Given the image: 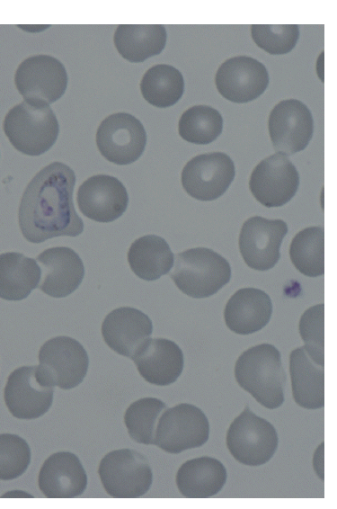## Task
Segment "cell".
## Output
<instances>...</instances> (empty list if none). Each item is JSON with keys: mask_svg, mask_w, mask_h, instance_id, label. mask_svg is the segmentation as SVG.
Wrapping results in <instances>:
<instances>
[{"mask_svg": "<svg viewBox=\"0 0 337 509\" xmlns=\"http://www.w3.org/2000/svg\"><path fill=\"white\" fill-rule=\"evenodd\" d=\"M75 172L53 162L39 171L26 186L19 206L18 221L24 238L41 243L49 238L76 237L84 222L73 203Z\"/></svg>", "mask_w": 337, "mask_h": 509, "instance_id": "obj_1", "label": "cell"}, {"mask_svg": "<svg viewBox=\"0 0 337 509\" xmlns=\"http://www.w3.org/2000/svg\"><path fill=\"white\" fill-rule=\"evenodd\" d=\"M235 377L238 385L268 409L284 402L286 372L279 351L270 344L248 348L236 360Z\"/></svg>", "mask_w": 337, "mask_h": 509, "instance_id": "obj_2", "label": "cell"}, {"mask_svg": "<svg viewBox=\"0 0 337 509\" xmlns=\"http://www.w3.org/2000/svg\"><path fill=\"white\" fill-rule=\"evenodd\" d=\"M4 132L12 146L27 156L46 153L57 141L59 126L48 103L23 100L6 113Z\"/></svg>", "mask_w": 337, "mask_h": 509, "instance_id": "obj_3", "label": "cell"}, {"mask_svg": "<svg viewBox=\"0 0 337 509\" xmlns=\"http://www.w3.org/2000/svg\"><path fill=\"white\" fill-rule=\"evenodd\" d=\"M170 277L182 293L204 299L216 294L229 282L231 266L214 250L195 247L176 254Z\"/></svg>", "mask_w": 337, "mask_h": 509, "instance_id": "obj_4", "label": "cell"}, {"mask_svg": "<svg viewBox=\"0 0 337 509\" xmlns=\"http://www.w3.org/2000/svg\"><path fill=\"white\" fill-rule=\"evenodd\" d=\"M98 474L105 492L114 498L141 497L153 482L148 460L131 449L107 453L100 461Z\"/></svg>", "mask_w": 337, "mask_h": 509, "instance_id": "obj_5", "label": "cell"}, {"mask_svg": "<svg viewBox=\"0 0 337 509\" xmlns=\"http://www.w3.org/2000/svg\"><path fill=\"white\" fill-rule=\"evenodd\" d=\"M226 442L235 460L247 466H260L273 457L279 438L275 427L246 406L229 425Z\"/></svg>", "mask_w": 337, "mask_h": 509, "instance_id": "obj_6", "label": "cell"}, {"mask_svg": "<svg viewBox=\"0 0 337 509\" xmlns=\"http://www.w3.org/2000/svg\"><path fill=\"white\" fill-rule=\"evenodd\" d=\"M209 437V423L198 406L182 403L167 408L160 415L154 445L167 453L178 454L205 444Z\"/></svg>", "mask_w": 337, "mask_h": 509, "instance_id": "obj_7", "label": "cell"}, {"mask_svg": "<svg viewBox=\"0 0 337 509\" xmlns=\"http://www.w3.org/2000/svg\"><path fill=\"white\" fill-rule=\"evenodd\" d=\"M38 371L53 387L71 389L82 383L89 367L84 346L69 336L46 341L39 351Z\"/></svg>", "mask_w": 337, "mask_h": 509, "instance_id": "obj_8", "label": "cell"}, {"mask_svg": "<svg viewBox=\"0 0 337 509\" xmlns=\"http://www.w3.org/2000/svg\"><path fill=\"white\" fill-rule=\"evenodd\" d=\"M146 132L141 121L127 112L106 117L96 132L98 150L108 161L129 165L137 161L145 150Z\"/></svg>", "mask_w": 337, "mask_h": 509, "instance_id": "obj_9", "label": "cell"}, {"mask_svg": "<svg viewBox=\"0 0 337 509\" xmlns=\"http://www.w3.org/2000/svg\"><path fill=\"white\" fill-rule=\"evenodd\" d=\"M54 387L39 373L38 366H22L8 376L4 398L11 415L32 420L45 415L53 403Z\"/></svg>", "mask_w": 337, "mask_h": 509, "instance_id": "obj_10", "label": "cell"}, {"mask_svg": "<svg viewBox=\"0 0 337 509\" xmlns=\"http://www.w3.org/2000/svg\"><path fill=\"white\" fill-rule=\"evenodd\" d=\"M67 74L64 65L49 55L24 59L17 67L14 84L24 100L52 103L66 92Z\"/></svg>", "mask_w": 337, "mask_h": 509, "instance_id": "obj_11", "label": "cell"}, {"mask_svg": "<svg viewBox=\"0 0 337 509\" xmlns=\"http://www.w3.org/2000/svg\"><path fill=\"white\" fill-rule=\"evenodd\" d=\"M235 174V164L223 152H211L192 157L182 171V184L192 198L209 201L222 196Z\"/></svg>", "mask_w": 337, "mask_h": 509, "instance_id": "obj_12", "label": "cell"}, {"mask_svg": "<svg viewBox=\"0 0 337 509\" xmlns=\"http://www.w3.org/2000/svg\"><path fill=\"white\" fill-rule=\"evenodd\" d=\"M287 233L288 225L281 219L249 218L243 224L238 239L244 263L257 271L273 268L280 258L279 249Z\"/></svg>", "mask_w": 337, "mask_h": 509, "instance_id": "obj_13", "label": "cell"}, {"mask_svg": "<svg viewBox=\"0 0 337 509\" xmlns=\"http://www.w3.org/2000/svg\"><path fill=\"white\" fill-rule=\"evenodd\" d=\"M268 129L274 150L290 156L304 150L309 144L314 132V120L304 103L288 99L273 107Z\"/></svg>", "mask_w": 337, "mask_h": 509, "instance_id": "obj_14", "label": "cell"}, {"mask_svg": "<svg viewBox=\"0 0 337 509\" xmlns=\"http://www.w3.org/2000/svg\"><path fill=\"white\" fill-rule=\"evenodd\" d=\"M299 186V174L293 163L282 154L262 159L253 170L249 188L261 204L267 208L288 203Z\"/></svg>", "mask_w": 337, "mask_h": 509, "instance_id": "obj_15", "label": "cell"}, {"mask_svg": "<svg viewBox=\"0 0 337 509\" xmlns=\"http://www.w3.org/2000/svg\"><path fill=\"white\" fill-rule=\"evenodd\" d=\"M215 83L225 99L245 103L264 93L269 85V74L259 60L248 56H237L220 65Z\"/></svg>", "mask_w": 337, "mask_h": 509, "instance_id": "obj_16", "label": "cell"}, {"mask_svg": "<svg viewBox=\"0 0 337 509\" xmlns=\"http://www.w3.org/2000/svg\"><path fill=\"white\" fill-rule=\"evenodd\" d=\"M80 211L97 222H111L127 210L129 195L124 184L116 177L96 174L85 180L77 191Z\"/></svg>", "mask_w": 337, "mask_h": 509, "instance_id": "obj_17", "label": "cell"}, {"mask_svg": "<svg viewBox=\"0 0 337 509\" xmlns=\"http://www.w3.org/2000/svg\"><path fill=\"white\" fill-rule=\"evenodd\" d=\"M152 332L153 324L149 317L131 307L113 309L102 324L105 344L118 354L129 359L150 338Z\"/></svg>", "mask_w": 337, "mask_h": 509, "instance_id": "obj_18", "label": "cell"}, {"mask_svg": "<svg viewBox=\"0 0 337 509\" xmlns=\"http://www.w3.org/2000/svg\"><path fill=\"white\" fill-rule=\"evenodd\" d=\"M131 360L140 376L156 386H168L175 382L184 365L182 349L166 338L147 339Z\"/></svg>", "mask_w": 337, "mask_h": 509, "instance_id": "obj_19", "label": "cell"}, {"mask_svg": "<svg viewBox=\"0 0 337 509\" xmlns=\"http://www.w3.org/2000/svg\"><path fill=\"white\" fill-rule=\"evenodd\" d=\"M37 261L42 268V280L38 286L45 294L64 298L74 292L84 276V266L76 252L67 246L44 250Z\"/></svg>", "mask_w": 337, "mask_h": 509, "instance_id": "obj_20", "label": "cell"}, {"mask_svg": "<svg viewBox=\"0 0 337 509\" xmlns=\"http://www.w3.org/2000/svg\"><path fill=\"white\" fill-rule=\"evenodd\" d=\"M40 490L48 498H75L87 487V475L79 458L69 451L51 454L38 477Z\"/></svg>", "mask_w": 337, "mask_h": 509, "instance_id": "obj_21", "label": "cell"}, {"mask_svg": "<svg viewBox=\"0 0 337 509\" xmlns=\"http://www.w3.org/2000/svg\"><path fill=\"white\" fill-rule=\"evenodd\" d=\"M271 314L272 302L266 292L256 288H243L226 302L224 318L234 333L250 335L266 326Z\"/></svg>", "mask_w": 337, "mask_h": 509, "instance_id": "obj_22", "label": "cell"}, {"mask_svg": "<svg viewBox=\"0 0 337 509\" xmlns=\"http://www.w3.org/2000/svg\"><path fill=\"white\" fill-rule=\"evenodd\" d=\"M226 469L218 460L203 456L185 461L179 468L175 481L187 498H208L217 495L226 481Z\"/></svg>", "mask_w": 337, "mask_h": 509, "instance_id": "obj_23", "label": "cell"}, {"mask_svg": "<svg viewBox=\"0 0 337 509\" xmlns=\"http://www.w3.org/2000/svg\"><path fill=\"white\" fill-rule=\"evenodd\" d=\"M289 372L294 401L306 409L324 406V371L307 354L304 346L290 353Z\"/></svg>", "mask_w": 337, "mask_h": 509, "instance_id": "obj_24", "label": "cell"}, {"mask_svg": "<svg viewBox=\"0 0 337 509\" xmlns=\"http://www.w3.org/2000/svg\"><path fill=\"white\" fill-rule=\"evenodd\" d=\"M166 38V30L162 24H120L114 32L113 41L123 58L139 63L160 54Z\"/></svg>", "mask_w": 337, "mask_h": 509, "instance_id": "obj_25", "label": "cell"}, {"mask_svg": "<svg viewBox=\"0 0 337 509\" xmlns=\"http://www.w3.org/2000/svg\"><path fill=\"white\" fill-rule=\"evenodd\" d=\"M128 262L137 277L148 281H155L172 269L173 254L163 237L146 235L131 244Z\"/></svg>", "mask_w": 337, "mask_h": 509, "instance_id": "obj_26", "label": "cell"}, {"mask_svg": "<svg viewBox=\"0 0 337 509\" xmlns=\"http://www.w3.org/2000/svg\"><path fill=\"white\" fill-rule=\"evenodd\" d=\"M41 271L33 258L21 253L0 254V298L22 300L39 286Z\"/></svg>", "mask_w": 337, "mask_h": 509, "instance_id": "obj_27", "label": "cell"}, {"mask_svg": "<svg viewBox=\"0 0 337 509\" xmlns=\"http://www.w3.org/2000/svg\"><path fill=\"white\" fill-rule=\"evenodd\" d=\"M140 90L148 103L158 108L170 107L182 96L183 76L174 67L158 64L145 73L140 82Z\"/></svg>", "mask_w": 337, "mask_h": 509, "instance_id": "obj_28", "label": "cell"}, {"mask_svg": "<svg viewBox=\"0 0 337 509\" xmlns=\"http://www.w3.org/2000/svg\"><path fill=\"white\" fill-rule=\"evenodd\" d=\"M324 229L309 227L292 239L289 256L293 265L302 274L317 277L324 273Z\"/></svg>", "mask_w": 337, "mask_h": 509, "instance_id": "obj_29", "label": "cell"}, {"mask_svg": "<svg viewBox=\"0 0 337 509\" xmlns=\"http://www.w3.org/2000/svg\"><path fill=\"white\" fill-rule=\"evenodd\" d=\"M223 130V118L220 112L208 105H194L181 116L178 131L182 139L207 145L213 142Z\"/></svg>", "mask_w": 337, "mask_h": 509, "instance_id": "obj_30", "label": "cell"}, {"mask_svg": "<svg viewBox=\"0 0 337 509\" xmlns=\"http://www.w3.org/2000/svg\"><path fill=\"white\" fill-rule=\"evenodd\" d=\"M166 408V404L156 397H143L131 403L124 414L129 437L137 443L154 444L158 419Z\"/></svg>", "mask_w": 337, "mask_h": 509, "instance_id": "obj_31", "label": "cell"}, {"mask_svg": "<svg viewBox=\"0 0 337 509\" xmlns=\"http://www.w3.org/2000/svg\"><path fill=\"white\" fill-rule=\"evenodd\" d=\"M31 452L28 442L17 434H0V480L21 477L31 463Z\"/></svg>", "mask_w": 337, "mask_h": 509, "instance_id": "obj_32", "label": "cell"}, {"mask_svg": "<svg viewBox=\"0 0 337 509\" xmlns=\"http://www.w3.org/2000/svg\"><path fill=\"white\" fill-rule=\"evenodd\" d=\"M251 34L256 45L272 55L287 54L296 46L299 38L297 24H253Z\"/></svg>", "mask_w": 337, "mask_h": 509, "instance_id": "obj_33", "label": "cell"}, {"mask_svg": "<svg viewBox=\"0 0 337 509\" xmlns=\"http://www.w3.org/2000/svg\"><path fill=\"white\" fill-rule=\"evenodd\" d=\"M324 304L307 308L301 316L298 326L306 352L320 366H324Z\"/></svg>", "mask_w": 337, "mask_h": 509, "instance_id": "obj_34", "label": "cell"}, {"mask_svg": "<svg viewBox=\"0 0 337 509\" xmlns=\"http://www.w3.org/2000/svg\"><path fill=\"white\" fill-rule=\"evenodd\" d=\"M313 466L316 475L321 480H324V442H322L315 451Z\"/></svg>", "mask_w": 337, "mask_h": 509, "instance_id": "obj_35", "label": "cell"}]
</instances>
